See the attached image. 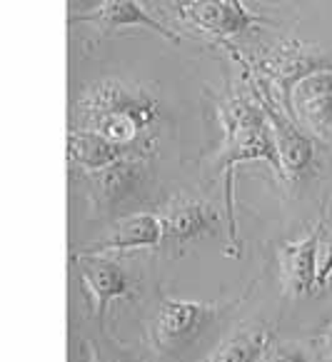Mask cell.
<instances>
[{
    "label": "cell",
    "instance_id": "obj_1",
    "mask_svg": "<svg viewBox=\"0 0 332 362\" xmlns=\"http://www.w3.org/2000/svg\"><path fill=\"white\" fill-rule=\"evenodd\" d=\"M160 120V100L148 88L130 80H100L85 88L73 103L70 128L93 130L125 148L148 153V133Z\"/></svg>",
    "mask_w": 332,
    "mask_h": 362
},
{
    "label": "cell",
    "instance_id": "obj_2",
    "mask_svg": "<svg viewBox=\"0 0 332 362\" xmlns=\"http://www.w3.org/2000/svg\"><path fill=\"white\" fill-rule=\"evenodd\" d=\"M220 128H223V148L218 153V165L225 175V205H227V225H230V243L240 245L237 238V218H235V168L250 160H263L278 175L285 177L283 163H280L278 143H275L273 128L265 115L260 98H250L245 93H230L218 105Z\"/></svg>",
    "mask_w": 332,
    "mask_h": 362
},
{
    "label": "cell",
    "instance_id": "obj_3",
    "mask_svg": "<svg viewBox=\"0 0 332 362\" xmlns=\"http://www.w3.org/2000/svg\"><path fill=\"white\" fill-rule=\"evenodd\" d=\"M237 300H165L150 322V342L158 352L180 355L185 352L208 327H213L227 310L235 308Z\"/></svg>",
    "mask_w": 332,
    "mask_h": 362
},
{
    "label": "cell",
    "instance_id": "obj_4",
    "mask_svg": "<svg viewBox=\"0 0 332 362\" xmlns=\"http://www.w3.org/2000/svg\"><path fill=\"white\" fill-rule=\"evenodd\" d=\"M330 223V203L325 205L320 220L307 230L302 238L290 240L287 245L280 247V277H283V290L290 298H305L315 295L320 288V247Z\"/></svg>",
    "mask_w": 332,
    "mask_h": 362
},
{
    "label": "cell",
    "instance_id": "obj_5",
    "mask_svg": "<svg viewBox=\"0 0 332 362\" xmlns=\"http://www.w3.org/2000/svg\"><path fill=\"white\" fill-rule=\"evenodd\" d=\"M250 83L255 86V93H257V98H260V103H263L265 115H268L270 128H273L285 180L295 182L297 177H302L310 170L312 158H315V145H312L310 135H305V130H300V125L295 123L287 112L280 110L275 98L268 93V88L260 86V78H257V75H250Z\"/></svg>",
    "mask_w": 332,
    "mask_h": 362
},
{
    "label": "cell",
    "instance_id": "obj_6",
    "mask_svg": "<svg viewBox=\"0 0 332 362\" xmlns=\"http://www.w3.org/2000/svg\"><path fill=\"white\" fill-rule=\"evenodd\" d=\"M285 105L292 120L315 138L332 143V68H320L290 88Z\"/></svg>",
    "mask_w": 332,
    "mask_h": 362
},
{
    "label": "cell",
    "instance_id": "obj_7",
    "mask_svg": "<svg viewBox=\"0 0 332 362\" xmlns=\"http://www.w3.org/2000/svg\"><path fill=\"white\" fill-rule=\"evenodd\" d=\"M73 260H76L78 277H81L88 303H90L93 313L97 317H102L105 308L113 300L130 298V293H133V277L115 260H107L102 255H90V252H81Z\"/></svg>",
    "mask_w": 332,
    "mask_h": 362
},
{
    "label": "cell",
    "instance_id": "obj_8",
    "mask_svg": "<svg viewBox=\"0 0 332 362\" xmlns=\"http://www.w3.org/2000/svg\"><path fill=\"white\" fill-rule=\"evenodd\" d=\"M257 75H265L270 83L283 88V100L287 103L290 88L305 75L315 73L320 68H330L322 63V58L317 53H312L307 45L297 43V40H285L278 43L273 50L263 53L255 63Z\"/></svg>",
    "mask_w": 332,
    "mask_h": 362
},
{
    "label": "cell",
    "instance_id": "obj_9",
    "mask_svg": "<svg viewBox=\"0 0 332 362\" xmlns=\"http://www.w3.org/2000/svg\"><path fill=\"white\" fill-rule=\"evenodd\" d=\"M180 16L220 40L242 35L255 25V16L242 0H188L180 6Z\"/></svg>",
    "mask_w": 332,
    "mask_h": 362
},
{
    "label": "cell",
    "instance_id": "obj_10",
    "mask_svg": "<svg viewBox=\"0 0 332 362\" xmlns=\"http://www.w3.org/2000/svg\"><path fill=\"white\" fill-rule=\"evenodd\" d=\"M165 223V243L180 247L190 240H198L210 235L220 223V215L213 205L203 203L198 197L175 195L160 210Z\"/></svg>",
    "mask_w": 332,
    "mask_h": 362
},
{
    "label": "cell",
    "instance_id": "obj_11",
    "mask_svg": "<svg viewBox=\"0 0 332 362\" xmlns=\"http://www.w3.org/2000/svg\"><path fill=\"white\" fill-rule=\"evenodd\" d=\"M90 187V195L97 205L115 208L133 197L148 180V165H145V155H130L120 160L115 165L102 168V170L83 173Z\"/></svg>",
    "mask_w": 332,
    "mask_h": 362
},
{
    "label": "cell",
    "instance_id": "obj_12",
    "mask_svg": "<svg viewBox=\"0 0 332 362\" xmlns=\"http://www.w3.org/2000/svg\"><path fill=\"white\" fill-rule=\"evenodd\" d=\"M165 243V223L160 213H138L125 218L113 233L97 245H90L81 252L90 255H105V252H125L140 250V247H158Z\"/></svg>",
    "mask_w": 332,
    "mask_h": 362
},
{
    "label": "cell",
    "instance_id": "obj_13",
    "mask_svg": "<svg viewBox=\"0 0 332 362\" xmlns=\"http://www.w3.org/2000/svg\"><path fill=\"white\" fill-rule=\"evenodd\" d=\"M73 21L95 23V25L107 28V30L140 25V28H148V30L158 33V35H162L165 40H170V43H180V35L172 33L170 28H165L162 23H158L138 0H100L90 11H83V13H78V16H73Z\"/></svg>",
    "mask_w": 332,
    "mask_h": 362
},
{
    "label": "cell",
    "instance_id": "obj_14",
    "mask_svg": "<svg viewBox=\"0 0 332 362\" xmlns=\"http://www.w3.org/2000/svg\"><path fill=\"white\" fill-rule=\"evenodd\" d=\"M130 155H148L143 150L125 148L113 140L102 138V135L93 133V130L83 128H70L68 135V160L73 168H81V173H93L110 168L120 160L130 158Z\"/></svg>",
    "mask_w": 332,
    "mask_h": 362
},
{
    "label": "cell",
    "instance_id": "obj_15",
    "mask_svg": "<svg viewBox=\"0 0 332 362\" xmlns=\"http://www.w3.org/2000/svg\"><path fill=\"white\" fill-rule=\"evenodd\" d=\"M268 347L270 332L265 327H242L220 347H215L205 362H260Z\"/></svg>",
    "mask_w": 332,
    "mask_h": 362
},
{
    "label": "cell",
    "instance_id": "obj_16",
    "mask_svg": "<svg viewBox=\"0 0 332 362\" xmlns=\"http://www.w3.org/2000/svg\"><path fill=\"white\" fill-rule=\"evenodd\" d=\"M85 352H88V362H133L130 357H125L123 352L115 350H100L93 340L85 342Z\"/></svg>",
    "mask_w": 332,
    "mask_h": 362
},
{
    "label": "cell",
    "instance_id": "obj_17",
    "mask_svg": "<svg viewBox=\"0 0 332 362\" xmlns=\"http://www.w3.org/2000/svg\"><path fill=\"white\" fill-rule=\"evenodd\" d=\"M332 277V245L325 247V252L320 255V288H325Z\"/></svg>",
    "mask_w": 332,
    "mask_h": 362
},
{
    "label": "cell",
    "instance_id": "obj_18",
    "mask_svg": "<svg viewBox=\"0 0 332 362\" xmlns=\"http://www.w3.org/2000/svg\"><path fill=\"white\" fill-rule=\"evenodd\" d=\"M317 342H320L322 350H325L327 355H332V320L327 322L325 327H322V332L317 335Z\"/></svg>",
    "mask_w": 332,
    "mask_h": 362
}]
</instances>
